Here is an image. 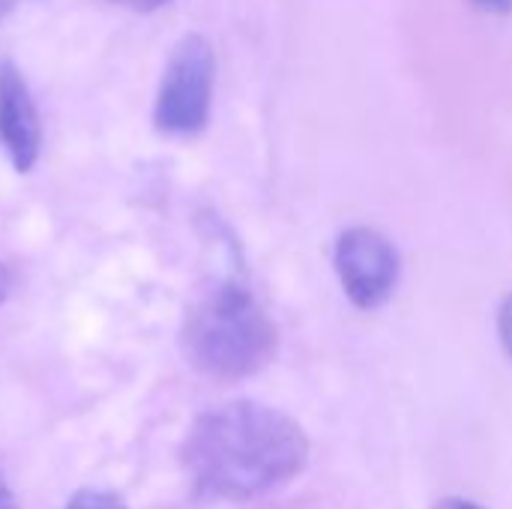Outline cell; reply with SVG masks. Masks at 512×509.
I'll return each instance as SVG.
<instances>
[{
	"label": "cell",
	"mask_w": 512,
	"mask_h": 509,
	"mask_svg": "<svg viewBox=\"0 0 512 509\" xmlns=\"http://www.w3.org/2000/svg\"><path fill=\"white\" fill-rule=\"evenodd\" d=\"M309 462L306 432L282 411L228 402L204 411L186 441L183 465L195 489L216 501H252L282 489Z\"/></svg>",
	"instance_id": "cell-1"
},
{
	"label": "cell",
	"mask_w": 512,
	"mask_h": 509,
	"mask_svg": "<svg viewBox=\"0 0 512 509\" xmlns=\"http://www.w3.org/2000/svg\"><path fill=\"white\" fill-rule=\"evenodd\" d=\"M279 333L258 297L222 279L207 285L186 309L180 348L186 363L213 381H243L276 357Z\"/></svg>",
	"instance_id": "cell-2"
},
{
	"label": "cell",
	"mask_w": 512,
	"mask_h": 509,
	"mask_svg": "<svg viewBox=\"0 0 512 509\" xmlns=\"http://www.w3.org/2000/svg\"><path fill=\"white\" fill-rule=\"evenodd\" d=\"M213 81H216V54L207 36L186 33L162 72L156 102H153V126L162 135H195L210 120L213 105Z\"/></svg>",
	"instance_id": "cell-3"
},
{
	"label": "cell",
	"mask_w": 512,
	"mask_h": 509,
	"mask_svg": "<svg viewBox=\"0 0 512 509\" xmlns=\"http://www.w3.org/2000/svg\"><path fill=\"white\" fill-rule=\"evenodd\" d=\"M336 273L357 309H378L399 282V252L375 228H348L336 243Z\"/></svg>",
	"instance_id": "cell-4"
},
{
	"label": "cell",
	"mask_w": 512,
	"mask_h": 509,
	"mask_svg": "<svg viewBox=\"0 0 512 509\" xmlns=\"http://www.w3.org/2000/svg\"><path fill=\"white\" fill-rule=\"evenodd\" d=\"M0 144L18 174L33 171L42 153V123L33 93L12 60L0 63Z\"/></svg>",
	"instance_id": "cell-5"
},
{
	"label": "cell",
	"mask_w": 512,
	"mask_h": 509,
	"mask_svg": "<svg viewBox=\"0 0 512 509\" xmlns=\"http://www.w3.org/2000/svg\"><path fill=\"white\" fill-rule=\"evenodd\" d=\"M66 509H129L126 501L117 492L108 489H81L72 495V501L66 504Z\"/></svg>",
	"instance_id": "cell-6"
},
{
	"label": "cell",
	"mask_w": 512,
	"mask_h": 509,
	"mask_svg": "<svg viewBox=\"0 0 512 509\" xmlns=\"http://www.w3.org/2000/svg\"><path fill=\"white\" fill-rule=\"evenodd\" d=\"M498 333H501V345L512 357V294L504 300L501 315H498Z\"/></svg>",
	"instance_id": "cell-7"
},
{
	"label": "cell",
	"mask_w": 512,
	"mask_h": 509,
	"mask_svg": "<svg viewBox=\"0 0 512 509\" xmlns=\"http://www.w3.org/2000/svg\"><path fill=\"white\" fill-rule=\"evenodd\" d=\"M111 3H117L123 9H132V12H156V9L168 6L171 0H111Z\"/></svg>",
	"instance_id": "cell-8"
},
{
	"label": "cell",
	"mask_w": 512,
	"mask_h": 509,
	"mask_svg": "<svg viewBox=\"0 0 512 509\" xmlns=\"http://www.w3.org/2000/svg\"><path fill=\"white\" fill-rule=\"evenodd\" d=\"M483 12H492V15H507L512 12V0H474Z\"/></svg>",
	"instance_id": "cell-9"
},
{
	"label": "cell",
	"mask_w": 512,
	"mask_h": 509,
	"mask_svg": "<svg viewBox=\"0 0 512 509\" xmlns=\"http://www.w3.org/2000/svg\"><path fill=\"white\" fill-rule=\"evenodd\" d=\"M0 509H18V504H15V498H12V489L6 486L3 474H0Z\"/></svg>",
	"instance_id": "cell-10"
},
{
	"label": "cell",
	"mask_w": 512,
	"mask_h": 509,
	"mask_svg": "<svg viewBox=\"0 0 512 509\" xmlns=\"http://www.w3.org/2000/svg\"><path fill=\"white\" fill-rule=\"evenodd\" d=\"M435 509H483V507H477V504H471V501H462V498H447V501H441Z\"/></svg>",
	"instance_id": "cell-11"
},
{
	"label": "cell",
	"mask_w": 512,
	"mask_h": 509,
	"mask_svg": "<svg viewBox=\"0 0 512 509\" xmlns=\"http://www.w3.org/2000/svg\"><path fill=\"white\" fill-rule=\"evenodd\" d=\"M9 288H12V276H9V270L0 264V303L9 297Z\"/></svg>",
	"instance_id": "cell-12"
},
{
	"label": "cell",
	"mask_w": 512,
	"mask_h": 509,
	"mask_svg": "<svg viewBox=\"0 0 512 509\" xmlns=\"http://www.w3.org/2000/svg\"><path fill=\"white\" fill-rule=\"evenodd\" d=\"M15 3H21V0H0V21L15 9Z\"/></svg>",
	"instance_id": "cell-13"
}]
</instances>
